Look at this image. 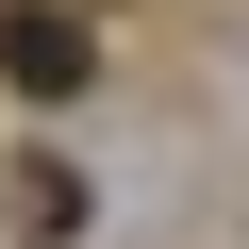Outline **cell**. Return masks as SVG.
Returning a JSON list of instances; mask_svg holds the SVG:
<instances>
[{"instance_id": "obj_1", "label": "cell", "mask_w": 249, "mask_h": 249, "mask_svg": "<svg viewBox=\"0 0 249 249\" xmlns=\"http://www.w3.org/2000/svg\"><path fill=\"white\" fill-rule=\"evenodd\" d=\"M0 83L17 100H83L100 83V17L83 0H0Z\"/></svg>"}, {"instance_id": "obj_2", "label": "cell", "mask_w": 249, "mask_h": 249, "mask_svg": "<svg viewBox=\"0 0 249 249\" xmlns=\"http://www.w3.org/2000/svg\"><path fill=\"white\" fill-rule=\"evenodd\" d=\"M0 232H17V249H67V232H83V183H67L50 150H17V166H0Z\"/></svg>"}]
</instances>
